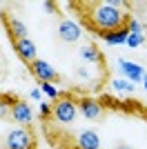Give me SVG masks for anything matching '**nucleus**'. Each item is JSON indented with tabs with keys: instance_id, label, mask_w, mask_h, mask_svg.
Instances as JSON below:
<instances>
[{
	"instance_id": "f257e3e1",
	"label": "nucleus",
	"mask_w": 147,
	"mask_h": 149,
	"mask_svg": "<svg viewBox=\"0 0 147 149\" xmlns=\"http://www.w3.org/2000/svg\"><path fill=\"white\" fill-rule=\"evenodd\" d=\"M89 20H92V25L96 27L100 33H109V31H118L123 29L125 25V11H123L118 5L114 2H98V5L92 7V11H89Z\"/></svg>"
},
{
	"instance_id": "f03ea898",
	"label": "nucleus",
	"mask_w": 147,
	"mask_h": 149,
	"mask_svg": "<svg viewBox=\"0 0 147 149\" xmlns=\"http://www.w3.org/2000/svg\"><path fill=\"white\" fill-rule=\"evenodd\" d=\"M5 147L7 149H34V138H31L29 129H24V127L11 129L9 134H7Z\"/></svg>"
},
{
	"instance_id": "7ed1b4c3",
	"label": "nucleus",
	"mask_w": 147,
	"mask_h": 149,
	"mask_svg": "<svg viewBox=\"0 0 147 149\" xmlns=\"http://www.w3.org/2000/svg\"><path fill=\"white\" fill-rule=\"evenodd\" d=\"M76 116H78V105L74 102V100L69 98H60L58 102L54 105V118L58 120V123H74L76 120Z\"/></svg>"
},
{
	"instance_id": "20e7f679",
	"label": "nucleus",
	"mask_w": 147,
	"mask_h": 149,
	"mask_svg": "<svg viewBox=\"0 0 147 149\" xmlns=\"http://www.w3.org/2000/svg\"><path fill=\"white\" fill-rule=\"evenodd\" d=\"M9 118H11L13 123H18V127H27V125H31V120H34V111H31V107L27 105L24 100H16L11 105Z\"/></svg>"
},
{
	"instance_id": "39448f33",
	"label": "nucleus",
	"mask_w": 147,
	"mask_h": 149,
	"mask_svg": "<svg viewBox=\"0 0 147 149\" xmlns=\"http://www.w3.org/2000/svg\"><path fill=\"white\" fill-rule=\"evenodd\" d=\"M118 69H120V74L125 76V80H129L132 85H134V82H143V78H145V69H143L138 62L118 58Z\"/></svg>"
},
{
	"instance_id": "423d86ee",
	"label": "nucleus",
	"mask_w": 147,
	"mask_h": 149,
	"mask_svg": "<svg viewBox=\"0 0 147 149\" xmlns=\"http://www.w3.org/2000/svg\"><path fill=\"white\" fill-rule=\"evenodd\" d=\"M29 67H31V74L36 76L40 82H54V80H58V71H56V69L51 67L47 60L36 58V60L31 62Z\"/></svg>"
},
{
	"instance_id": "0eeeda50",
	"label": "nucleus",
	"mask_w": 147,
	"mask_h": 149,
	"mask_svg": "<svg viewBox=\"0 0 147 149\" xmlns=\"http://www.w3.org/2000/svg\"><path fill=\"white\" fill-rule=\"evenodd\" d=\"M58 36H60L65 42H76V40H80V36H83V29H80V25L74 22V20H62L60 25H58Z\"/></svg>"
},
{
	"instance_id": "6e6552de",
	"label": "nucleus",
	"mask_w": 147,
	"mask_h": 149,
	"mask_svg": "<svg viewBox=\"0 0 147 149\" xmlns=\"http://www.w3.org/2000/svg\"><path fill=\"white\" fill-rule=\"evenodd\" d=\"M100 105H98L94 98H80V102H78V113L83 116V118H87V120H96V118H100Z\"/></svg>"
},
{
	"instance_id": "1a4fd4ad",
	"label": "nucleus",
	"mask_w": 147,
	"mask_h": 149,
	"mask_svg": "<svg viewBox=\"0 0 147 149\" xmlns=\"http://www.w3.org/2000/svg\"><path fill=\"white\" fill-rule=\"evenodd\" d=\"M13 47H16V51H18V56L22 58V60H27L29 65H31L34 60H36V45L31 42L29 38L16 40V42H13Z\"/></svg>"
},
{
	"instance_id": "9d476101",
	"label": "nucleus",
	"mask_w": 147,
	"mask_h": 149,
	"mask_svg": "<svg viewBox=\"0 0 147 149\" xmlns=\"http://www.w3.org/2000/svg\"><path fill=\"white\" fill-rule=\"evenodd\" d=\"M78 147L80 149H100V138L94 129H83L78 134Z\"/></svg>"
},
{
	"instance_id": "9b49d317",
	"label": "nucleus",
	"mask_w": 147,
	"mask_h": 149,
	"mask_svg": "<svg viewBox=\"0 0 147 149\" xmlns=\"http://www.w3.org/2000/svg\"><path fill=\"white\" fill-rule=\"evenodd\" d=\"M7 29H9V36L13 38V42L27 38V27H24V22L18 20V18H13V16H7Z\"/></svg>"
},
{
	"instance_id": "f8f14e48",
	"label": "nucleus",
	"mask_w": 147,
	"mask_h": 149,
	"mask_svg": "<svg viewBox=\"0 0 147 149\" xmlns=\"http://www.w3.org/2000/svg\"><path fill=\"white\" fill-rule=\"evenodd\" d=\"M127 36H129L127 27H123V29H118V31L103 33V40H105L107 45H125V42H127Z\"/></svg>"
},
{
	"instance_id": "ddd939ff",
	"label": "nucleus",
	"mask_w": 147,
	"mask_h": 149,
	"mask_svg": "<svg viewBox=\"0 0 147 149\" xmlns=\"http://www.w3.org/2000/svg\"><path fill=\"white\" fill-rule=\"evenodd\" d=\"M80 58L85 62H100L103 60L100 51L96 49V45H83V47H80Z\"/></svg>"
},
{
	"instance_id": "4468645a",
	"label": "nucleus",
	"mask_w": 147,
	"mask_h": 149,
	"mask_svg": "<svg viewBox=\"0 0 147 149\" xmlns=\"http://www.w3.org/2000/svg\"><path fill=\"white\" fill-rule=\"evenodd\" d=\"M13 102H16V100L9 98V96H0V118H7V116H9Z\"/></svg>"
},
{
	"instance_id": "2eb2a0df",
	"label": "nucleus",
	"mask_w": 147,
	"mask_h": 149,
	"mask_svg": "<svg viewBox=\"0 0 147 149\" xmlns=\"http://www.w3.org/2000/svg\"><path fill=\"white\" fill-rule=\"evenodd\" d=\"M111 85H114L116 91H127V93L134 91V85H132L129 80H125V78H116V80H111Z\"/></svg>"
},
{
	"instance_id": "dca6fc26",
	"label": "nucleus",
	"mask_w": 147,
	"mask_h": 149,
	"mask_svg": "<svg viewBox=\"0 0 147 149\" xmlns=\"http://www.w3.org/2000/svg\"><path fill=\"white\" fill-rule=\"evenodd\" d=\"M145 42V36H143V33H129L127 36V47H132V49H136V47H141V45Z\"/></svg>"
},
{
	"instance_id": "f3484780",
	"label": "nucleus",
	"mask_w": 147,
	"mask_h": 149,
	"mask_svg": "<svg viewBox=\"0 0 147 149\" xmlns=\"http://www.w3.org/2000/svg\"><path fill=\"white\" fill-rule=\"evenodd\" d=\"M40 91H43L45 96H49V98H58V89H56L51 82H40Z\"/></svg>"
},
{
	"instance_id": "a211bd4d",
	"label": "nucleus",
	"mask_w": 147,
	"mask_h": 149,
	"mask_svg": "<svg viewBox=\"0 0 147 149\" xmlns=\"http://www.w3.org/2000/svg\"><path fill=\"white\" fill-rule=\"evenodd\" d=\"M129 33H143V25L138 20H129V27H127Z\"/></svg>"
},
{
	"instance_id": "6ab92c4d",
	"label": "nucleus",
	"mask_w": 147,
	"mask_h": 149,
	"mask_svg": "<svg viewBox=\"0 0 147 149\" xmlns=\"http://www.w3.org/2000/svg\"><path fill=\"white\" fill-rule=\"evenodd\" d=\"M40 113H43V116H49V113H51V107H49L47 102H40Z\"/></svg>"
},
{
	"instance_id": "aec40b11",
	"label": "nucleus",
	"mask_w": 147,
	"mask_h": 149,
	"mask_svg": "<svg viewBox=\"0 0 147 149\" xmlns=\"http://www.w3.org/2000/svg\"><path fill=\"white\" fill-rule=\"evenodd\" d=\"M29 96H31L34 100H40V98H43V91H40V89H31V93H29Z\"/></svg>"
},
{
	"instance_id": "412c9836",
	"label": "nucleus",
	"mask_w": 147,
	"mask_h": 149,
	"mask_svg": "<svg viewBox=\"0 0 147 149\" xmlns=\"http://www.w3.org/2000/svg\"><path fill=\"white\" fill-rule=\"evenodd\" d=\"M45 11H47V13H54V11H56V5L47 0V2H45Z\"/></svg>"
},
{
	"instance_id": "4be33fe9",
	"label": "nucleus",
	"mask_w": 147,
	"mask_h": 149,
	"mask_svg": "<svg viewBox=\"0 0 147 149\" xmlns=\"http://www.w3.org/2000/svg\"><path fill=\"white\" fill-rule=\"evenodd\" d=\"M78 76H80V78H89V71H87V69H83V67H80V69H78Z\"/></svg>"
},
{
	"instance_id": "5701e85b",
	"label": "nucleus",
	"mask_w": 147,
	"mask_h": 149,
	"mask_svg": "<svg viewBox=\"0 0 147 149\" xmlns=\"http://www.w3.org/2000/svg\"><path fill=\"white\" fill-rule=\"evenodd\" d=\"M114 149H132L129 145H118V147H114Z\"/></svg>"
},
{
	"instance_id": "b1692460",
	"label": "nucleus",
	"mask_w": 147,
	"mask_h": 149,
	"mask_svg": "<svg viewBox=\"0 0 147 149\" xmlns=\"http://www.w3.org/2000/svg\"><path fill=\"white\" fill-rule=\"evenodd\" d=\"M143 85H145V89H147V74H145V78H143Z\"/></svg>"
}]
</instances>
